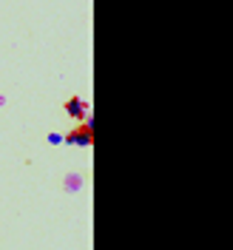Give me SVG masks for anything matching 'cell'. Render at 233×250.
I'll return each mask as SVG.
<instances>
[{"label": "cell", "instance_id": "2", "mask_svg": "<svg viewBox=\"0 0 233 250\" xmlns=\"http://www.w3.org/2000/svg\"><path fill=\"white\" fill-rule=\"evenodd\" d=\"M65 114H68L71 120H77V123H88V105H85V100H80V97H71V100L65 103Z\"/></svg>", "mask_w": 233, "mask_h": 250}, {"label": "cell", "instance_id": "1", "mask_svg": "<svg viewBox=\"0 0 233 250\" xmlns=\"http://www.w3.org/2000/svg\"><path fill=\"white\" fill-rule=\"evenodd\" d=\"M65 142L68 145H80V148H88L94 142V128H91V120L88 123H80V125H74V131L65 137Z\"/></svg>", "mask_w": 233, "mask_h": 250}]
</instances>
